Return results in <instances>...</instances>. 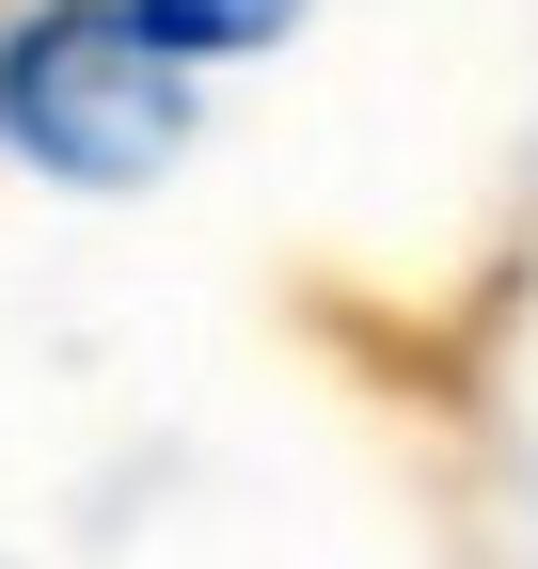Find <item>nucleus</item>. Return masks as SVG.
I'll use <instances>...</instances> for the list:
<instances>
[{
  "mask_svg": "<svg viewBox=\"0 0 538 569\" xmlns=\"http://www.w3.org/2000/svg\"><path fill=\"white\" fill-rule=\"evenodd\" d=\"M0 142L48 190H159L190 142V63L127 0H32L0 17Z\"/></svg>",
  "mask_w": 538,
  "mask_h": 569,
  "instance_id": "1",
  "label": "nucleus"
},
{
  "mask_svg": "<svg viewBox=\"0 0 538 569\" xmlns=\"http://www.w3.org/2000/svg\"><path fill=\"white\" fill-rule=\"evenodd\" d=\"M127 17H143L175 63H238V48H269V32H286L301 0H127Z\"/></svg>",
  "mask_w": 538,
  "mask_h": 569,
  "instance_id": "2",
  "label": "nucleus"
}]
</instances>
